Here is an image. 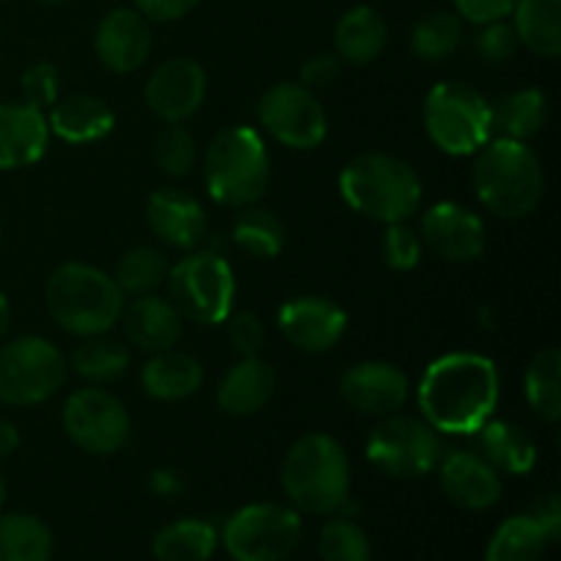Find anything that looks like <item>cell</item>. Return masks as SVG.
I'll return each mask as SVG.
<instances>
[{
  "mask_svg": "<svg viewBox=\"0 0 561 561\" xmlns=\"http://www.w3.org/2000/svg\"><path fill=\"white\" fill-rule=\"evenodd\" d=\"M420 409L438 433H477L499 403V370L488 356L447 354L433 362L420 383Z\"/></svg>",
  "mask_w": 561,
  "mask_h": 561,
  "instance_id": "1",
  "label": "cell"
},
{
  "mask_svg": "<svg viewBox=\"0 0 561 561\" xmlns=\"http://www.w3.org/2000/svg\"><path fill=\"white\" fill-rule=\"evenodd\" d=\"M474 190L499 219H524L546 195L542 162L526 142L496 137L477 151Z\"/></svg>",
  "mask_w": 561,
  "mask_h": 561,
  "instance_id": "2",
  "label": "cell"
},
{
  "mask_svg": "<svg viewBox=\"0 0 561 561\" xmlns=\"http://www.w3.org/2000/svg\"><path fill=\"white\" fill-rule=\"evenodd\" d=\"M340 195L367 219L409 222L422 206V181L409 162L389 153H362L340 173Z\"/></svg>",
  "mask_w": 561,
  "mask_h": 561,
  "instance_id": "3",
  "label": "cell"
},
{
  "mask_svg": "<svg viewBox=\"0 0 561 561\" xmlns=\"http://www.w3.org/2000/svg\"><path fill=\"white\" fill-rule=\"evenodd\" d=\"M283 491L296 510L329 515L345 507L351 491V463L343 444L327 433L301 436L283 460Z\"/></svg>",
  "mask_w": 561,
  "mask_h": 561,
  "instance_id": "4",
  "label": "cell"
},
{
  "mask_svg": "<svg viewBox=\"0 0 561 561\" xmlns=\"http://www.w3.org/2000/svg\"><path fill=\"white\" fill-rule=\"evenodd\" d=\"M47 310L69 334L96 337L121 321L124 290L102 268L71 261L49 274Z\"/></svg>",
  "mask_w": 561,
  "mask_h": 561,
  "instance_id": "5",
  "label": "cell"
},
{
  "mask_svg": "<svg viewBox=\"0 0 561 561\" xmlns=\"http://www.w3.org/2000/svg\"><path fill=\"white\" fill-rule=\"evenodd\" d=\"M206 190L219 206H255L272 181V162L263 137L252 126L222 129L206 148L203 159Z\"/></svg>",
  "mask_w": 561,
  "mask_h": 561,
  "instance_id": "6",
  "label": "cell"
},
{
  "mask_svg": "<svg viewBox=\"0 0 561 561\" xmlns=\"http://www.w3.org/2000/svg\"><path fill=\"white\" fill-rule=\"evenodd\" d=\"M427 137L449 157H471L493 135V104L466 82H438L425 99Z\"/></svg>",
  "mask_w": 561,
  "mask_h": 561,
  "instance_id": "7",
  "label": "cell"
},
{
  "mask_svg": "<svg viewBox=\"0 0 561 561\" xmlns=\"http://www.w3.org/2000/svg\"><path fill=\"white\" fill-rule=\"evenodd\" d=\"M170 301L195 323H222L236 299V277L217 252H190L168 272Z\"/></svg>",
  "mask_w": 561,
  "mask_h": 561,
  "instance_id": "8",
  "label": "cell"
},
{
  "mask_svg": "<svg viewBox=\"0 0 561 561\" xmlns=\"http://www.w3.org/2000/svg\"><path fill=\"white\" fill-rule=\"evenodd\" d=\"M301 542V518L274 502L247 504L228 518L222 546L233 561H285Z\"/></svg>",
  "mask_w": 561,
  "mask_h": 561,
  "instance_id": "9",
  "label": "cell"
},
{
  "mask_svg": "<svg viewBox=\"0 0 561 561\" xmlns=\"http://www.w3.org/2000/svg\"><path fill=\"white\" fill-rule=\"evenodd\" d=\"M66 381L64 354L44 337H16L0 345V403L36 405Z\"/></svg>",
  "mask_w": 561,
  "mask_h": 561,
  "instance_id": "10",
  "label": "cell"
},
{
  "mask_svg": "<svg viewBox=\"0 0 561 561\" xmlns=\"http://www.w3.org/2000/svg\"><path fill=\"white\" fill-rule=\"evenodd\" d=\"M444 447L436 427L416 416H383L367 438V458L381 474L394 480H420L442 460Z\"/></svg>",
  "mask_w": 561,
  "mask_h": 561,
  "instance_id": "11",
  "label": "cell"
},
{
  "mask_svg": "<svg viewBox=\"0 0 561 561\" xmlns=\"http://www.w3.org/2000/svg\"><path fill=\"white\" fill-rule=\"evenodd\" d=\"M257 118L274 140L296 151H312L327 140V110L301 82H277L268 88L257 102Z\"/></svg>",
  "mask_w": 561,
  "mask_h": 561,
  "instance_id": "12",
  "label": "cell"
},
{
  "mask_svg": "<svg viewBox=\"0 0 561 561\" xmlns=\"http://www.w3.org/2000/svg\"><path fill=\"white\" fill-rule=\"evenodd\" d=\"M64 431L85 453L113 455L129 438L131 422L115 394L99 387H85L66 400Z\"/></svg>",
  "mask_w": 561,
  "mask_h": 561,
  "instance_id": "13",
  "label": "cell"
},
{
  "mask_svg": "<svg viewBox=\"0 0 561 561\" xmlns=\"http://www.w3.org/2000/svg\"><path fill=\"white\" fill-rule=\"evenodd\" d=\"M422 247L442 261L469 263L485 252V225L471 208L460 203H436L422 214L420 222Z\"/></svg>",
  "mask_w": 561,
  "mask_h": 561,
  "instance_id": "14",
  "label": "cell"
},
{
  "mask_svg": "<svg viewBox=\"0 0 561 561\" xmlns=\"http://www.w3.org/2000/svg\"><path fill=\"white\" fill-rule=\"evenodd\" d=\"M146 104L164 124H181L206 99V71L192 58L162 60L146 82Z\"/></svg>",
  "mask_w": 561,
  "mask_h": 561,
  "instance_id": "15",
  "label": "cell"
},
{
  "mask_svg": "<svg viewBox=\"0 0 561 561\" xmlns=\"http://www.w3.org/2000/svg\"><path fill=\"white\" fill-rule=\"evenodd\" d=\"M277 327L294 348L307 354H323L334 348L348 327L343 307L323 296H296L277 312Z\"/></svg>",
  "mask_w": 561,
  "mask_h": 561,
  "instance_id": "16",
  "label": "cell"
},
{
  "mask_svg": "<svg viewBox=\"0 0 561 561\" xmlns=\"http://www.w3.org/2000/svg\"><path fill=\"white\" fill-rule=\"evenodd\" d=\"M561 535V507L548 496L535 513L513 515L491 537L485 561H540Z\"/></svg>",
  "mask_w": 561,
  "mask_h": 561,
  "instance_id": "17",
  "label": "cell"
},
{
  "mask_svg": "<svg viewBox=\"0 0 561 561\" xmlns=\"http://www.w3.org/2000/svg\"><path fill=\"white\" fill-rule=\"evenodd\" d=\"M409 392V376L389 362H359L340 381V398L365 416L398 414Z\"/></svg>",
  "mask_w": 561,
  "mask_h": 561,
  "instance_id": "18",
  "label": "cell"
},
{
  "mask_svg": "<svg viewBox=\"0 0 561 561\" xmlns=\"http://www.w3.org/2000/svg\"><path fill=\"white\" fill-rule=\"evenodd\" d=\"M438 482L444 496L463 510H491L502 499V477L482 455L453 449L438 460Z\"/></svg>",
  "mask_w": 561,
  "mask_h": 561,
  "instance_id": "19",
  "label": "cell"
},
{
  "mask_svg": "<svg viewBox=\"0 0 561 561\" xmlns=\"http://www.w3.org/2000/svg\"><path fill=\"white\" fill-rule=\"evenodd\" d=\"M93 47L110 71L129 75L151 55V27L137 9H113L99 22Z\"/></svg>",
  "mask_w": 561,
  "mask_h": 561,
  "instance_id": "20",
  "label": "cell"
},
{
  "mask_svg": "<svg viewBox=\"0 0 561 561\" xmlns=\"http://www.w3.org/2000/svg\"><path fill=\"white\" fill-rule=\"evenodd\" d=\"M146 219L153 236L175 250H195L206 239V208L184 190L168 186L153 192L146 203Z\"/></svg>",
  "mask_w": 561,
  "mask_h": 561,
  "instance_id": "21",
  "label": "cell"
},
{
  "mask_svg": "<svg viewBox=\"0 0 561 561\" xmlns=\"http://www.w3.org/2000/svg\"><path fill=\"white\" fill-rule=\"evenodd\" d=\"M49 142L47 115L31 104H0V170L36 164Z\"/></svg>",
  "mask_w": 561,
  "mask_h": 561,
  "instance_id": "22",
  "label": "cell"
},
{
  "mask_svg": "<svg viewBox=\"0 0 561 561\" xmlns=\"http://www.w3.org/2000/svg\"><path fill=\"white\" fill-rule=\"evenodd\" d=\"M124 318V332L131 345L148 354L173 348L184 332V316L175 310V305L162 296L142 294L121 312Z\"/></svg>",
  "mask_w": 561,
  "mask_h": 561,
  "instance_id": "23",
  "label": "cell"
},
{
  "mask_svg": "<svg viewBox=\"0 0 561 561\" xmlns=\"http://www.w3.org/2000/svg\"><path fill=\"white\" fill-rule=\"evenodd\" d=\"M277 389L272 365L261 356H247L230 367L217 387V403L228 416H252L263 411Z\"/></svg>",
  "mask_w": 561,
  "mask_h": 561,
  "instance_id": "24",
  "label": "cell"
},
{
  "mask_svg": "<svg viewBox=\"0 0 561 561\" xmlns=\"http://www.w3.org/2000/svg\"><path fill=\"white\" fill-rule=\"evenodd\" d=\"M47 126L60 140L85 146V142L104 140L113 131L115 113L104 99L91 96V93H75V96L58 99L49 107Z\"/></svg>",
  "mask_w": 561,
  "mask_h": 561,
  "instance_id": "25",
  "label": "cell"
},
{
  "mask_svg": "<svg viewBox=\"0 0 561 561\" xmlns=\"http://www.w3.org/2000/svg\"><path fill=\"white\" fill-rule=\"evenodd\" d=\"M387 36L389 27L381 11L373 5H356L334 25V55L351 66L373 64L387 47Z\"/></svg>",
  "mask_w": 561,
  "mask_h": 561,
  "instance_id": "26",
  "label": "cell"
},
{
  "mask_svg": "<svg viewBox=\"0 0 561 561\" xmlns=\"http://www.w3.org/2000/svg\"><path fill=\"white\" fill-rule=\"evenodd\" d=\"M140 383L153 400H184L203 383V367L195 356L181 351H159L142 365Z\"/></svg>",
  "mask_w": 561,
  "mask_h": 561,
  "instance_id": "27",
  "label": "cell"
},
{
  "mask_svg": "<svg viewBox=\"0 0 561 561\" xmlns=\"http://www.w3.org/2000/svg\"><path fill=\"white\" fill-rule=\"evenodd\" d=\"M480 453L488 463L504 474H529L537 463V447L524 427L507 420H488L477 431Z\"/></svg>",
  "mask_w": 561,
  "mask_h": 561,
  "instance_id": "28",
  "label": "cell"
},
{
  "mask_svg": "<svg viewBox=\"0 0 561 561\" xmlns=\"http://www.w3.org/2000/svg\"><path fill=\"white\" fill-rule=\"evenodd\" d=\"M515 36L542 58L561 55V0H518L513 9Z\"/></svg>",
  "mask_w": 561,
  "mask_h": 561,
  "instance_id": "29",
  "label": "cell"
},
{
  "mask_svg": "<svg viewBox=\"0 0 561 561\" xmlns=\"http://www.w3.org/2000/svg\"><path fill=\"white\" fill-rule=\"evenodd\" d=\"M217 529L208 520L181 518L153 537L157 561H208L217 551Z\"/></svg>",
  "mask_w": 561,
  "mask_h": 561,
  "instance_id": "30",
  "label": "cell"
},
{
  "mask_svg": "<svg viewBox=\"0 0 561 561\" xmlns=\"http://www.w3.org/2000/svg\"><path fill=\"white\" fill-rule=\"evenodd\" d=\"M53 531L42 518L27 513L0 515V561H49Z\"/></svg>",
  "mask_w": 561,
  "mask_h": 561,
  "instance_id": "31",
  "label": "cell"
},
{
  "mask_svg": "<svg viewBox=\"0 0 561 561\" xmlns=\"http://www.w3.org/2000/svg\"><path fill=\"white\" fill-rule=\"evenodd\" d=\"M548 121V96L540 88H524L493 107V129L502 131L510 140H531L546 129Z\"/></svg>",
  "mask_w": 561,
  "mask_h": 561,
  "instance_id": "32",
  "label": "cell"
},
{
  "mask_svg": "<svg viewBox=\"0 0 561 561\" xmlns=\"http://www.w3.org/2000/svg\"><path fill=\"white\" fill-rule=\"evenodd\" d=\"M526 400L531 411L546 422H559L561 416V354L559 348H542L531 356L526 367Z\"/></svg>",
  "mask_w": 561,
  "mask_h": 561,
  "instance_id": "33",
  "label": "cell"
},
{
  "mask_svg": "<svg viewBox=\"0 0 561 561\" xmlns=\"http://www.w3.org/2000/svg\"><path fill=\"white\" fill-rule=\"evenodd\" d=\"M126 367H129V351L124 348V343L104 337V334L82 337V343L71 354V370L91 383L115 381L118 376H124Z\"/></svg>",
  "mask_w": 561,
  "mask_h": 561,
  "instance_id": "34",
  "label": "cell"
},
{
  "mask_svg": "<svg viewBox=\"0 0 561 561\" xmlns=\"http://www.w3.org/2000/svg\"><path fill=\"white\" fill-rule=\"evenodd\" d=\"M233 241L252 257H277L285 247V225L266 208L247 206L233 222Z\"/></svg>",
  "mask_w": 561,
  "mask_h": 561,
  "instance_id": "35",
  "label": "cell"
},
{
  "mask_svg": "<svg viewBox=\"0 0 561 561\" xmlns=\"http://www.w3.org/2000/svg\"><path fill=\"white\" fill-rule=\"evenodd\" d=\"M168 272L170 266L162 250H157V247H135V250H129L121 257L113 279L124 294L142 296L162 288Z\"/></svg>",
  "mask_w": 561,
  "mask_h": 561,
  "instance_id": "36",
  "label": "cell"
},
{
  "mask_svg": "<svg viewBox=\"0 0 561 561\" xmlns=\"http://www.w3.org/2000/svg\"><path fill=\"white\" fill-rule=\"evenodd\" d=\"M463 38L460 16L453 11H431L411 31V47L422 60H442L458 49Z\"/></svg>",
  "mask_w": 561,
  "mask_h": 561,
  "instance_id": "37",
  "label": "cell"
},
{
  "mask_svg": "<svg viewBox=\"0 0 561 561\" xmlns=\"http://www.w3.org/2000/svg\"><path fill=\"white\" fill-rule=\"evenodd\" d=\"M318 553H321V561H370L373 546L362 526L348 518H337L329 520L321 529Z\"/></svg>",
  "mask_w": 561,
  "mask_h": 561,
  "instance_id": "38",
  "label": "cell"
},
{
  "mask_svg": "<svg viewBox=\"0 0 561 561\" xmlns=\"http://www.w3.org/2000/svg\"><path fill=\"white\" fill-rule=\"evenodd\" d=\"M153 157L164 173L181 179L195 164V137L181 124H170L168 129L159 131L157 142H153Z\"/></svg>",
  "mask_w": 561,
  "mask_h": 561,
  "instance_id": "39",
  "label": "cell"
},
{
  "mask_svg": "<svg viewBox=\"0 0 561 561\" xmlns=\"http://www.w3.org/2000/svg\"><path fill=\"white\" fill-rule=\"evenodd\" d=\"M422 239L409 222L387 225L383 233V261L394 272H411L422 257Z\"/></svg>",
  "mask_w": 561,
  "mask_h": 561,
  "instance_id": "40",
  "label": "cell"
},
{
  "mask_svg": "<svg viewBox=\"0 0 561 561\" xmlns=\"http://www.w3.org/2000/svg\"><path fill=\"white\" fill-rule=\"evenodd\" d=\"M58 85H60V75L58 66L53 64H36L22 75V96H25V104L31 107L44 110L53 107L58 102Z\"/></svg>",
  "mask_w": 561,
  "mask_h": 561,
  "instance_id": "41",
  "label": "cell"
},
{
  "mask_svg": "<svg viewBox=\"0 0 561 561\" xmlns=\"http://www.w3.org/2000/svg\"><path fill=\"white\" fill-rule=\"evenodd\" d=\"M518 49V36H515V27L507 25L504 20L485 22L477 36V53L488 60V64H504L510 60Z\"/></svg>",
  "mask_w": 561,
  "mask_h": 561,
  "instance_id": "42",
  "label": "cell"
},
{
  "mask_svg": "<svg viewBox=\"0 0 561 561\" xmlns=\"http://www.w3.org/2000/svg\"><path fill=\"white\" fill-rule=\"evenodd\" d=\"M228 337L230 345L236 348V354H239L241 359H247V356L261 354L263 343H266V329H263L261 318H257L255 312H239V316L230 318Z\"/></svg>",
  "mask_w": 561,
  "mask_h": 561,
  "instance_id": "43",
  "label": "cell"
},
{
  "mask_svg": "<svg viewBox=\"0 0 561 561\" xmlns=\"http://www.w3.org/2000/svg\"><path fill=\"white\" fill-rule=\"evenodd\" d=\"M518 0H455L458 16L474 22V25H485V22L507 20L513 14Z\"/></svg>",
  "mask_w": 561,
  "mask_h": 561,
  "instance_id": "44",
  "label": "cell"
},
{
  "mask_svg": "<svg viewBox=\"0 0 561 561\" xmlns=\"http://www.w3.org/2000/svg\"><path fill=\"white\" fill-rule=\"evenodd\" d=\"M340 69H343V60L334 53H321L312 55L305 66H301V85L305 88H323L329 82L337 80Z\"/></svg>",
  "mask_w": 561,
  "mask_h": 561,
  "instance_id": "45",
  "label": "cell"
},
{
  "mask_svg": "<svg viewBox=\"0 0 561 561\" xmlns=\"http://www.w3.org/2000/svg\"><path fill=\"white\" fill-rule=\"evenodd\" d=\"M135 9L140 11L146 20L153 22H175L181 16L190 14L201 0H131Z\"/></svg>",
  "mask_w": 561,
  "mask_h": 561,
  "instance_id": "46",
  "label": "cell"
},
{
  "mask_svg": "<svg viewBox=\"0 0 561 561\" xmlns=\"http://www.w3.org/2000/svg\"><path fill=\"white\" fill-rule=\"evenodd\" d=\"M20 447V431L9 420H0V460L9 458Z\"/></svg>",
  "mask_w": 561,
  "mask_h": 561,
  "instance_id": "47",
  "label": "cell"
},
{
  "mask_svg": "<svg viewBox=\"0 0 561 561\" xmlns=\"http://www.w3.org/2000/svg\"><path fill=\"white\" fill-rule=\"evenodd\" d=\"M9 321H11V310H9V299L0 290V343H3L5 332H9Z\"/></svg>",
  "mask_w": 561,
  "mask_h": 561,
  "instance_id": "48",
  "label": "cell"
},
{
  "mask_svg": "<svg viewBox=\"0 0 561 561\" xmlns=\"http://www.w3.org/2000/svg\"><path fill=\"white\" fill-rule=\"evenodd\" d=\"M3 499H5V485L3 480H0V507H3Z\"/></svg>",
  "mask_w": 561,
  "mask_h": 561,
  "instance_id": "49",
  "label": "cell"
},
{
  "mask_svg": "<svg viewBox=\"0 0 561 561\" xmlns=\"http://www.w3.org/2000/svg\"><path fill=\"white\" fill-rule=\"evenodd\" d=\"M42 3H66V0H42Z\"/></svg>",
  "mask_w": 561,
  "mask_h": 561,
  "instance_id": "50",
  "label": "cell"
}]
</instances>
